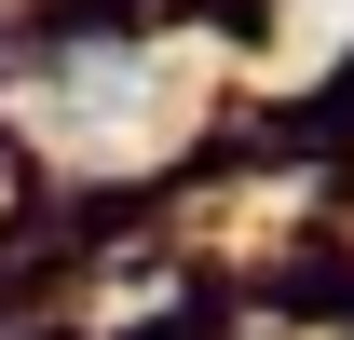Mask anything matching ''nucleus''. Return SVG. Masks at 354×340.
Returning a JSON list of instances; mask_svg holds the SVG:
<instances>
[]
</instances>
